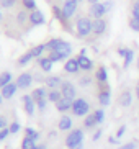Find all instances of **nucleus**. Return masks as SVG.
<instances>
[{"instance_id": "17", "label": "nucleus", "mask_w": 139, "mask_h": 149, "mask_svg": "<svg viewBox=\"0 0 139 149\" xmlns=\"http://www.w3.org/2000/svg\"><path fill=\"white\" fill-rule=\"evenodd\" d=\"M77 61H79V66H80L82 70H92L93 69V62H92V59H88L87 56H79Z\"/></svg>"}, {"instance_id": "37", "label": "nucleus", "mask_w": 139, "mask_h": 149, "mask_svg": "<svg viewBox=\"0 0 139 149\" xmlns=\"http://www.w3.org/2000/svg\"><path fill=\"white\" fill-rule=\"evenodd\" d=\"M8 128H10V133H12V134H15V133L20 131V128H22V126H20V123H18V121H13Z\"/></svg>"}, {"instance_id": "53", "label": "nucleus", "mask_w": 139, "mask_h": 149, "mask_svg": "<svg viewBox=\"0 0 139 149\" xmlns=\"http://www.w3.org/2000/svg\"><path fill=\"white\" fill-rule=\"evenodd\" d=\"M83 148V144H80V146H77V148H74V149H82Z\"/></svg>"}, {"instance_id": "28", "label": "nucleus", "mask_w": 139, "mask_h": 149, "mask_svg": "<svg viewBox=\"0 0 139 149\" xmlns=\"http://www.w3.org/2000/svg\"><path fill=\"white\" fill-rule=\"evenodd\" d=\"M44 49H46V44H38V46H35V48L31 49V54H33V57H39L43 54Z\"/></svg>"}, {"instance_id": "8", "label": "nucleus", "mask_w": 139, "mask_h": 149, "mask_svg": "<svg viewBox=\"0 0 139 149\" xmlns=\"http://www.w3.org/2000/svg\"><path fill=\"white\" fill-rule=\"evenodd\" d=\"M106 13V8H105L103 3H95L90 7V15L95 20H98V18H103V15Z\"/></svg>"}, {"instance_id": "46", "label": "nucleus", "mask_w": 139, "mask_h": 149, "mask_svg": "<svg viewBox=\"0 0 139 149\" xmlns=\"http://www.w3.org/2000/svg\"><path fill=\"white\" fill-rule=\"evenodd\" d=\"M26 20V13L25 12H20V13H18V22H25Z\"/></svg>"}, {"instance_id": "21", "label": "nucleus", "mask_w": 139, "mask_h": 149, "mask_svg": "<svg viewBox=\"0 0 139 149\" xmlns=\"http://www.w3.org/2000/svg\"><path fill=\"white\" fill-rule=\"evenodd\" d=\"M31 97H33V100H35V102H39V100H44V98H48L46 88H44V87L35 88V90H33V93H31Z\"/></svg>"}, {"instance_id": "47", "label": "nucleus", "mask_w": 139, "mask_h": 149, "mask_svg": "<svg viewBox=\"0 0 139 149\" xmlns=\"http://www.w3.org/2000/svg\"><path fill=\"white\" fill-rule=\"evenodd\" d=\"M100 136H101V130H98V131L93 134V138H92V139H93V141H98V139H100Z\"/></svg>"}, {"instance_id": "56", "label": "nucleus", "mask_w": 139, "mask_h": 149, "mask_svg": "<svg viewBox=\"0 0 139 149\" xmlns=\"http://www.w3.org/2000/svg\"><path fill=\"white\" fill-rule=\"evenodd\" d=\"M77 2H82V0H77Z\"/></svg>"}, {"instance_id": "9", "label": "nucleus", "mask_w": 139, "mask_h": 149, "mask_svg": "<svg viewBox=\"0 0 139 149\" xmlns=\"http://www.w3.org/2000/svg\"><path fill=\"white\" fill-rule=\"evenodd\" d=\"M54 51H56V53H59V54H62L64 57H69V54L72 53V46H70L67 41H62V40H61Z\"/></svg>"}, {"instance_id": "30", "label": "nucleus", "mask_w": 139, "mask_h": 149, "mask_svg": "<svg viewBox=\"0 0 139 149\" xmlns=\"http://www.w3.org/2000/svg\"><path fill=\"white\" fill-rule=\"evenodd\" d=\"M93 115H95V120H97V125H101L105 120V111L103 110H95L93 111Z\"/></svg>"}, {"instance_id": "11", "label": "nucleus", "mask_w": 139, "mask_h": 149, "mask_svg": "<svg viewBox=\"0 0 139 149\" xmlns=\"http://www.w3.org/2000/svg\"><path fill=\"white\" fill-rule=\"evenodd\" d=\"M118 102H120V105L124 107V108L131 107V103H133V93H131V90H124V92L120 95Z\"/></svg>"}, {"instance_id": "23", "label": "nucleus", "mask_w": 139, "mask_h": 149, "mask_svg": "<svg viewBox=\"0 0 139 149\" xmlns=\"http://www.w3.org/2000/svg\"><path fill=\"white\" fill-rule=\"evenodd\" d=\"M62 98V93L59 88H54V90H51V92L48 93V100L49 102H54V103H57V102Z\"/></svg>"}, {"instance_id": "51", "label": "nucleus", "mask_w": 139, "mask_h": 149, "mask_svg": "<svg viewBox=\"0 0 139 149\" xmlns=\"http://www.w3.org/2000/svg\"><path fill=\"white\" fill-rule=\"evenodd\" d=\"M35 149H46V148H44V146H36Z\"/></svg>"}, {"instance_id": "49", "label": "nucleus", "mask_w": 139, "mask_h": 149, "mask_svg": "<svg viewBox=\"0 0 139 149\" xmlns=\"http://www.w3.org/2000/svg\"><path fill=\"white\" fill-rule=\"evenodd\" d=\"M88 82H90V80H88V79H82V80H80V84H82V85H87Z\"/></svg>"}, {"instance_id": "15", "label": "nucleus", "mask_w": 139, "mask_h": 149, "mask_svg": "<svg viewBox=\"0 0 139 149\" xmlns=\"http://www.w3.org/2000/svg\"><path fill=\"white\" fill-rule=\"evenodd\" d=\"M79 69H80V66H79L77 59H67V62L64 64V70L69 72V74H75Z\"/></svg>"}, {"instance_id": "41", "label": "nucleus", "mask_w": 139, "mask_h": 149, "mask_svg": "<svg viewBox=\"0 0 139 149\" xmlns=\"http://www.w3.org/2000/svg\"><path fill=\"white\" fill-rule=\"evenodd\" d=\"M133 17L139 18V2H136V3L133 5Z\"/></svg>"}, {"instance_id": "14", "label": "nucleus", "mask_w": 139, "mask_h": 149, "mask_svg": "<svg viewBox=\"0 0 139 149\" xmlns=\"http://www.w3.org/2000/svg\"><path fill=\"white\" fill-rule=\"evenodd\" d=\"M28 20H30L33 25H43L44 23V15L43 12H39V10H33L30 13V17H28Z\"/></svg>"}, {"instance_id": "13", "label": "nucleus", "mask_w": 139, "mask_h": 149, "mask_svg": "<svg viewBox=\"0 0 139 149\" xmlns=\"http://www.w3.org/2000/svg\"><path fill=\"white\" fill-rule=\"evenodd\" d=\"M17 88H18V85L17 84H13V82H10L8 85H5L3 88H2V97H3V98H7V100H8V98H12L13 95H15V92H17Z\"/></svg>"}, {"instance_id": "18", "label": "nucleus", "mask_w": 139, "mask_h": 149, "mask_svg": "<svg viewBox=\"0 0 139 149\" xmlns=\"http://www.w3.org/2000/svg\"><path fill=\"white\" fill-rule=\"evenodd\" d=\"M72 102L74 100H67V98H61V100L56 103V108L57 111H69V110H72Z\"/></svg>"}, {"instance_id": "33", "label": "nucleus", "mask_w": 139, "mask_h": 149, "mask_svg": "<svg viewBox=\"0 0 139 149\" xmlns=\"http://www.w3.org/2000/svg\"><path fill=\"white\" fill-rule=\"evenodd\" d=\"M22 2H23V7H25V8L31 10V12L36 10V2L35 0H22Z\"/></svg>"}, {"instance_id": "16", "label": "nucleus", "mask_w": 139, "mask_h": 149, "mask_svg": "<svg viewBox=\"0 0 139 149\" xmlns=\"http://www.w3.org/2000/svg\"><path fill=\"white\" fill-rule=\"evenodd\" d=\"M62 85V80L59 75H51V77H48L46 79V87H49L51 90H54V88H59Z\"/></svg>"}, {"instance_id": "22", "label": "nucleus", "mask_w": 139, "mask_h": 149, "mask_svg": "<svg viewBox=\"0 0 139 149\" xmlns=\"http://www.w3.org/2000/svg\"><path fill=\"white\" fill-rule=\"evenodd\" d=\"M36 141L33 139V138H28V136H25L22 141V149H35L36 148Z\"/></svg>"}, {"instance_id": "54", "label": "nucleus", "mask_w": 139, "mask_h": 149, "mask_svg": "<svg viewBox=\"0 0 139 149\" xmlns=\"http://www.w3.org/2000/svg\"><path fill=\"white\" fill-rule=\"evenodd\" d=\"M0 22H2V12H0Z\"/></svg>"}, {"instance_id": "10", "label": "nucleus", "mask_w": 139, "mask_h": 149, "mask_svg": "<svg viewBox=\"0 0 139 149\" xmlns=\"http://www.w3.org/2000/svg\"><path fill=\"white\" fill-rule=\"evenodd\" d=\"M118 54L124 57V67H128L131 62H133V59H134V53H133V49L121 48V49H118Z\"/></svg>"}, {"instance_id": "55", "label": "nucleus", "mask_w": 139, "mask_h": 149, "mask_svg": "<svg viewBox=\"0 0 139 149\" xmlns=\"http://www.w3.org/2000/svg\"><path fill=\"white\" fill-rule=\"evenodd\" d=\"M138 69H139V59H138Z\"/></svg>"}, {"instance_id": "43", "label": "nucleus", "mask_w": 139, "mask_h": 149, "mask_svg": "<svg viewBox=\"0 0 139 149\" xmlns=\"http://www.w3.org/2000/svg\"><path fill=\"white\" fill-rule=\"evenodd\" d=\"M2 128H7V118L0 115V130H2Z\"/></svg>"}, {"instance_id": "27", "label": "nucleus", "mask_w": 139, "mask_h": 149, "mask_svg": "<svg viewBox=\"0 0 139 149\" xmlns=\"http://www.w3.org/2000/svg\"><path fill=\"white\" fill-rule=\"evenodd\" d=\"M12 82V74L10 72H2L0 74V88H3L5 85H8Z\"/></svg>"}, {"instance_id": "26", "label": "nucleus", "mask_w": 139, "mask_h": 149, "mask_svg": "<svg viewBox=\"0 0 139 149\" xmlns=\"http://www.w3.org/2000/svg\"><path fill=\"white\" fill-rule=\"evenodd\" d=\"M83 126H85V130H87V128H93V126H97L95 115H93V113H88L87 116H85V120H83Z\"/></svg>"}, {"instance_id": "39", "label": "nucleus", "mask_w": 139, "mask_h": 149, "mask_svg": "<svg viewBox=\"0 0 139 149\" xmlns=\"http://www.w3.org/2000/svg\"><path fill=\"white\" fill-rule=\"evenodd\" d=\"M136 146H138V143H136V141H129V143H126V144L120 146L118 149H136Z\"/></svg>"}, {"instance_id": "6", "label": "nucleus", "mask_w": 139, "mask_h": 149, "mask_svg": "<svg viewBox=\"0 0 139 149\" xmlns=\"http://www.w3.org/2000/svg\"><path fill=\"white\" fill-rule=\"evenodd\" d=\"M77 0H65L64 2V7H62V12H64L65 18H70L72 15L75 13V10H77Z\"/></svg>"}, {"instance_id": "40", "label": "nucleus", "mask_w": 139, "mask_h": 149, "mask_svg": "<svg viewBox=\"0 0 139 149\" xmlns=\"http://www.w3.org/2000/svg\"><path fill=\"white\" fill-rule=\"evenodd\" d=\"M46 103H48V98H44V100H39V102H36V107H38L41 111H43L44 108H46Z\"/></svg>"}, {"instance_id": "5", "label": "nucleus", "mask_w": 139, "mask_h": 149, "mask_svg": "<svg viewBox=\"0 0 139 149\" xmlns=\"http://www.w3.org/2000/svg\"><path fill=\"white\" fill-rule=\"evenodd\" d=\"M33 84V75L28 74V72H23V74L18 75V79H17V85L18 88H28Z\"/></svg>"}, {"instance_id": "19", "label": "nucleus", "mask_w": 139, "mask_h": 149, "mask_svg": "<svg viewBox=\"0 0 139 149\" xmlns=\"http://www.w3.org/2000/svg\"><path fill=\"white\" fill-rule=\"evenodd\" d=\"M105 30H106V22L103 18H98V20L93 22V33L95 35H103Z\"/></svg>"}, {"instance_id": "36", "label": "nucleus", "mask_w": 139, "mask_h": 149, "mask_svg": "<svg viewBox=\"0 0 139 149\" xmlns=\"http://www.w3.org/2000/svg\"><path fill=\"white\" fill-rule=\"evenodd\" d=\"M59 41H61V40H57V38H56V40H51L49 43H46V49H49V51H54V49H56V46L59 44Z\"/></svg>"}, {"instance_id": "2", "label": "nucleus", "mask_w": 139, "mask_h": 149, "mask_svg": "<svg viewBox=\"0 0 139 149\" xmlns=\"http://www.w3.org/2000/svg\"><path fill=\"white\" fill-rule=\"evenodd\" d=\"M90 111V105L85 98H75L72 102V113L75 116H87Z\"/></svg>"}, {"instance_id": "35", "label": "nucleus", "mask_w": 139, "mask_h": 149, "mask_svg": "<svg viewBox=\"0 0 139 149\" xmlns=\"http://www.w3.org/2000/svg\"><path fill=\"white\" fill-rule=\"evenodd\" d=\"M17 0H0V7H3V8H12L13 5H15Z\"/></svg>"}, {"instance_id": "24", "label": "nucleus", "mask_w": 139, "mask_h": 149, "mask_svg": "<svg viewBox=\"0 0 139 149\" xmlns=\"http://www.w3.org/2000/svg\"><path fill=\"white\" fill-rule=\"evenodd\" d=\"M52 64H54V62H52L49 57H41V59H39V66H41L43 70H46V72H49V70L52 69Z\"/></svg>"}, {"instance_id": "38", "label": "nucleus", "mask_w": 139, "mask_h": 149, "mask_svg": "<svg viewBox=\"0 0 139 149\" xmlns=\"http://www.w3.org/2000/svg\"><path fill=\"white\" fill-rule=\"evenodd\" d=\"M8 134H12V133H10V128L7 126V128H2V130H0V141H3V139H7V136Z\"/></svg>"}, {"instance_id": "1", "label": "nucleus", "mask_w": 139, "mask_h": 149, "mask_svg": "<svg viewBox=\"0 0 139 149\" xmlns=\"http://www.w3.org/2000/svg\"><path fill=\"white\" fill-rule=\"evenodd\" d=\"M80 144H83V131L82 130H72L65 138V146L69 149H74Z\"/></svg>"}, {"instance_id": "12", "label": "nucleus", "mask_w": 139, "mask_h": 149, "mask_svg": "<svg viewBox=\"0 0 139 149\" xmlns=\"http://www.w3.org/2000/svg\"><path fill=\"white\" fill-rule=\"evenodd\" d=\"M57 126H59V130H62V131H70V130H72V118L67 116V115H62L61 118H59Z\"/></svg>"}, {"instance_id": "20", "label": "nucleus", "mask_w": 139, "mask_h": 149, "mask_svg": "<svg viewBox=\"0 0 139 149\" xmlns=\"http://www.w3.org/2000/svg\"><path fill=\"white\" fill-rule=\"evenodd\" d=\"M98 102H100L103 107L110 105V102H111V93H110L108 88H103L101 92H98Z\"/></svg>"}, {"instance_id": "31", "label": "nucleus", "mask_w": 139, "mask_h": 149, "mask_svg": "<svg viewBox=\"0 0 139 149\" xmlns=\"http://www.w3.org/2000/svg\"><path fill=\"white\" fill-rule=\"evenodd\" d=\"M25 133H26V136H28V138H33L35 141L39 139V133L36 131V130H33V128H26Z\"/></svg>"}, {"instance_id": "32", "label": "nucleus", "mask_w": 139, "mask_h": 149, "mask_svg": "<svg viewBox=\"0 0 139 149\" xmlns=\"http://www.w3.org/2000/svg\"><path fill=\"white\" fill-rule=\"evenodd\" d=\"M49 59H51L52 62H59V61H64L65 57L62 56V54L56 53V51H51V54H49Z\"/></svg>"}, {"instance_id": "3", "label": "nucleus", "mask_w": 139, "mask_h": 149, "mask_svg": "<svg viewBox=\"0 0 139 149\" xmlns=\"http://www.w3.org/2000/svg\"><path fill=\"white\" fill-rule=\"evenodd\" d=\"M77 33H79V36H88L90 33H93V22L87 17L79 18L77 20Z\"/></svg>"}, {"instance_id": "4", "label": "nucleus", "mask_w": 139, "mask_h": 149, "mask_svg": "<svg viewBox=\"0 0 139 149\" xmlns=\"http://www.w3.org/2000/svg\"><path fill=\"white\" fill-rule=\"evenodd\" d=\"M61 93L62 98H67V100H75V87L70 82H62L61 85Z\"/></svg>"}, {"instance_id": "44", "label": "nucleus", "mask_w": 139, "mask_h": 149, "mask_svg": "<svg viewBox=\"0 0 139 149\" xmlns=\"http://www.w3.org/2000/svg\"><path fill=\"white\" fill-rule=\"evenodd\" d=\"M105 8H106V12H110V10L113 8V2H111V0H108V2H105Z\"/></svg>"}, {"instance_id": "34", "label": "nucleus", "mask_w": 139, "mask_h": 149, "mask_svg": "<svg viewBox=\"0 0 139 149\" xmlns=\"http://www.w3.org/2000/svg\"><path fill=\"white\" fill-rule=\"evenodd\" d=\"M129 26H131V30H134V31H138V33H139V18L131 17V20H129Z\"/></svg>"}, {"instance_id": "42", "label": "nucleus", "mask_w": 139, "mask_h": 149, "mask_svg": "<svg viewBox=\"0 0 139 149\" xmlns=\"http://www.w3.org/2000/svg\"><path fill=\"white\" fill-rule=\"evenodd\" d=\"M124 133H126V126H120V128H118V131H116V138L120 139Z\"/></svg>"}, {"instance_id": "25", "label": "nucleus", "mask_w": 139, "mask_h": 149, "mask_svg": "<svg viewBox=\"0 0 139 149\" xmlns=\"http://www.w3.org/2000/svg\"><path fill=\"white\" fill-rule=\"evenodd\" d=\"M97 80L100 84H105L106 80H108V74H106V69L105 67H98V70H97Z\"/></svg>"}, {"instance_id": "48", "label": "nucleus", "mask_w": 139, "mask_h": 149, "mask_svg": "<svg viewBox=\"0 0 139 149\" xmlns=\"http://www.w3.org/2000/svg\"><path fill=\"white\" fill-rule=\"evenodd\" d=\"M87 2H90V5H95V3H100V0H87Z\"/></svg>"}, {"instance_id": "50", "label": "nucleus", "mask_w": 139, "mask_h": 149, "mask_svg": "<svg viewBox=\"0 0 139 149\" xmlns=\"http://www.w3.org/2000/svg\"><path fill=\"white\" fill-rule=\"evenodd\" d=\"M136 95H138V98H139V82H138V87H136Z\"/></svg>"}, {"instance_id": "45", "label": "nucleus", "mask_w": 139, "mask_h": 149, "mask_svg": "<svg viewBox=\"0 0 139 149\" xmlns=\"http://www.w3.org/2000/svg\"><path fill=\"white\" fill-rule=\"evenodd\" d=\"M108 143H110V144H118V138H116V136H110Z\"/></svg>"}, {"instance_id": "52", "label": "nucleus", "mask_w": 139, "mask_h": 149, "mask_svg": "<svg viewBox=\"0 0 139 149\" xmlns=\"http://www.w3.org/2000/svg\"><path fill=\"white\" fill-rule=\"evenodd\" d=\"M2 102H3V97H2V93H0V105H2Z\"/></svg>"}, {"instance_id": "29", "label": "nucleus", "mask_w": 139, "mask_h": 149, "mask_svg": "<svg viewBox=\"0 0 139 149\" xmlns=\"http://www.w3.org/2000/svg\"><path fill=\"white\" fill-rule=\"evenodd\" d=\"M31 59H33V54H31V51H30V53L23 54V56L18 59V64H20V66H26V64L31 61Z\"/></svg>"}, {"instance_id": "7", "label": "nucleus", "mask_w": 139, "mask_h": 149, "mask_svg": "<svg viewBox=\"0 0 139 149\" xmlns=\"http://www.w3.org/2000/svg\"><path fill=\"white\" fill-rule=\"evenodd\" d=\"M23 108H25L26 115H35L36 102L33 100V97H31V95H25V97H23Z\"/></svg>"}]
</instances>
